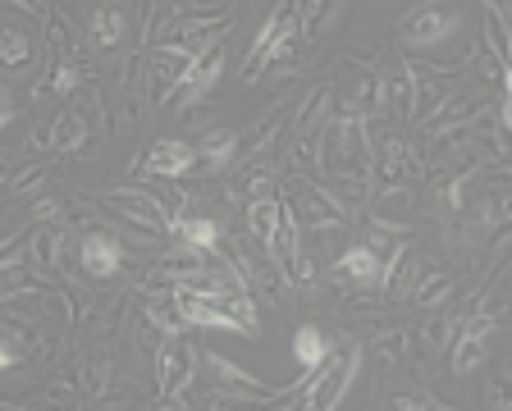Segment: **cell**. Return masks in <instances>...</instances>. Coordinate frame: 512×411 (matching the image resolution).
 Here are the masks:
<instances>
[{"mask_svg": "<svg viewBox=\"0 0 512 411\" xmlns=\"http://www.w3.org/2000/svg\"><path fill=\"white\" fill-rule=\"evenodd\" d=\"M170 233L183 247H197V252H215V243H220L215 224L202 220V215H179V220H170Z\"/></svg>", "mask_w": 512, "mask_h": 411, "instance_id": "cell-7", "label": "cell"}, {"mask_svg": "<svg viewBox=\"0 0 512 411\" xmlns=\"http://www.w3.org/2000/svg\"><path fill=\"white\" fill-rule=\"evenodd\" d=\"M124 265V252H119L115 238H106V233H92L83 243V270L96 274V279H110V274Z\"/></svg>", "mask_w": 512, "mask_h": 411, "instance_id": "cell-6", "label": "cell"}, {"mask_svg": "<svg viewBox=\"0 0 512 411\" xmlns=\"http://www.w3.org/2000/svg\"><path fill=\"white\" fill-rule=\"evenodd\" d=\"M293 37H298V14L293 10H279L275 19L261 28V37H256V46H252V55H247V69H266L270 60H279V55H288L293 51Z\"/></svg>", "mask_w": 512, "mask_h": 411, "instance_id": "cell-2", "label": "cell"}, {"mask_svg": "<svg viewBox=\"0 0 512 411\" xmlns=\"http://www.w3.org/2000/svg\"><path fill=\"white\" fill-rule=\"evenodd\" d=\"M0 55L5 60H23L28 55V37L23 32H0Z\"/></svg>", "mask_w": 512, "mask_h": 411, "instance_id": "cell-13", "label": "cell"}, {"mask_svg": "<svg viewBox=\"0 0 512 411\" xmlns=\"http://www.w3.org/2000/svg\"><path fill=\"white\" fill-rule=\"evenodd\" d=\"M334 274H339V279H348V284H357V288H380L384 284L380 256L366 252V247H352V252H343L339 265H334Z\"/></svg>", "mask_w": 512, "mask_h": 411, "instance_id": "cell-3", "label": "cell"}, {"mask_svg": "<svg viewBox=\"0 0 512 411\" xmlns=\"http://www.w3.org/2000/svg\"><path fill=\"white\" fill-rule=\"evenodd\" d=\"M197 165V147L188 142H156V151L147 156V174H165V179H183L188 169Z\"/></svg>", "mask_w": 512, "mask_h": 411, "instance_id": "cell-4", "label": "cell"}, {"mask_svg": "<svg viewBox=\"0 0 512 411\" xmlns=\"http://www.w3.org/2000/svg\"><path fill=\"white\" fill-rule=\"evenodd\" d=\"M279 220H284L279 201H261V206H252V229L261 233L266 243H275V238H279Z\"/></svg>", "mask_w": 512, "mask_h": 411, "instance_id": "cell-11", "label": "cell"}, {"mask_svg": "<svg viewBox=\"0 0 512 411\" xmlns=\"http://www.w3.org/2000/svg\"><path fill=\"white\" fill-rule=\"evenodd\" d=\"M220 69H224V46H211V51L202 55V60L192 64L188 74H183V83H179V101H197V96H206V87L220 78Z\"/></svg>", "mask_w": 512, "mask_h": 411, "instance_id": "cell-5", "label": "cell"}, {"mask_svg": "<svg viewBox=\"0 0 512 411\" xmlns=\"http://www.w3.org/2000/svg\"><path fill=\"white\" fill-rule=\"evenodd\" d=\"M5 119H10V96L0 92V124H5Z\"/></svg>", "mask_w": 512, "mask_h": 411, "instance_id": "cell-14", "label": "cell"}, {"mask_svg": "<svg viewBox=\"0 0 512 411\" xmlns=\"http://www.w3.org/2000/svg\"><path fill=\"white\" fill-rule=\"evenodd\" d=\"M215 297H220V293H197V288H179V316L192 320V325L229 329V334H252V325H247L238 311H224Z\"/></svg>", "mask_w": 512, "mask_h": 411, "instance_id": "cell-1", "label": "cell"}, {"mask_svg": "<svg viewBox=\"0 0 512 411\" xmlns=\"http://www.w3.org/2000/svg\"><path fill=\"white\" fill-rule=\"evenodd\" d=\"M453 28H458V14L426 10V14H416V19L407 23V42H435V37H448Z\"/></svg>", "mask_w": 512, "mask_h": 411, "instance_id": "cell-9", "label": "cell"}, {"mask_svg": "<svg viewBox=\"0 0 512 411\" xmlns=\"http://www.w3.org/2000/svg\"><path fill=\"white\" fill-rule=\"evenodd\" d=\"M352 361H357V352H352V357L343 361L334 380L325 375L320 384H311V393H307V402H302V407H334V402L343 398V389H348V380H352Z\"/></svg>", "mask_w": 512, "mask_h": 411, "instance_id": "cell-8", "label": "cell"}, {"mask_svg": "<svg viewBox=\"0 0 512 411\" xmlns=\"http://www.w3.org/2000/svg\"><path fill=\"white\" fill-rule=\"evenodd\" d=\"M293 352H298V366H320V361L330 357V343H325V334H320L316 325L298 329V338H293Z\"/></svg>", "mask_w": 512, "mask_h": 411, "instance_id": "cell-10", "label": "cell"}, {"mask_svg": "<svg viewBox=\"0 0 512 411\" xmlns=\"http://www.w3.org/2000/svg\"><path fill=\"white\" fill-rule=\"evenodd\" d=\"M119 37H124V14H119V10H101V14H96V42L115 46Z\"/></svg>", "mask_w": 512, "mask_h": 411, "instance_id": "cell-12", "label": "cell"}]
</instances>
